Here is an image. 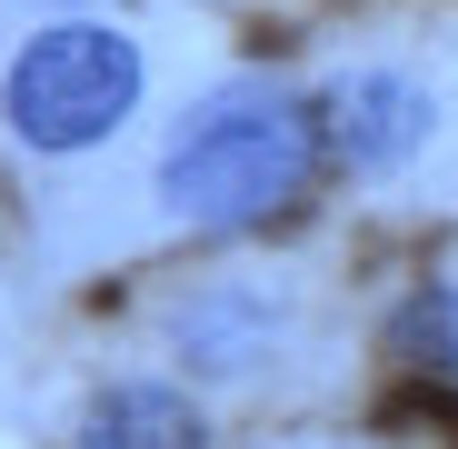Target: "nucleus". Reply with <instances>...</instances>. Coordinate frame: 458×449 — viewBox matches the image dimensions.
Segmentation results:
<instances>
[{
	"label": "nucleus",
	"instance_id": "1",
	"mask_svg": "<svg viewBox=\"0 0 458 449\" xmlns=\"http://www.w3.org/2000/svg\"><path fill=\"white\" fill-rule=\"evenodd\" d=\"M319 110L289 100V91H219L199 100L180 130H170V160H160V190L180 220L199 230H250V220L289 210L319 170Z\"/></svg>",
	"mask_w": 458,
	"mask_h": 449
},
{
	"label": "nucleus",
	"instance_id": "2",
	"mask_svg": "<svg viewBox=\"0 0 458 449\" xmlns=\"http://www.w3.org/2000/svg\"><path fill=\"white\" fill-rule=\"evenodd\" d=\"M0 110H11V130L30 150H90L140 110V40L110 21H50L21 40Z\"/></svg>",
	"mask_w": 458,
	"mask_h": 449
},
{
	"label": "nucleus",
	"instance_id": "3",
	"mask_svg": "<svg viewBox=\"0 0 458 449\" xmlns=\"http://www.w3.org/2000/svg\"><path fill=\"white\" fill-rule=\"evenodd\" d=\"M329 140L349 150V170H399L428 140V100L399 81V70H359V81L329 91Z\"/></svg>",
	"mask_w": 458,
	"mask_h": 449
},
{
	"label": "nucleus",
	"instance_id": "4",
	"mask_svg": "<svg viewBox=\"0 0 458 449\" xmlns=\"http://www.w3.org/2000/svg\"><path fill=\"white\" fill-rule=\"evenodd\" d=\"M81 449H209V419L160 380H120L81 410Z\"/></svg>",
	"mask_w": 458,
	"mask_h": 449
},
{
	"label": "nucleus",
	"instance_id": "5",
	"mask_svg": "<svg viewBox=\"0 0 458 449\" xmlns=\"http://www.w3.org/2000/svg\"><path fill=\"white\" fill-rule=\"evenodd\" d=\"M399 359H419V369H438V380H458V280H438V289H419L409 310H399Z\"/></svg>",
	"mask_w": 458,
	"mask_h": 449
}]
</instances>
